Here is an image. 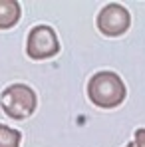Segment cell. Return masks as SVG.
I'll return each mask as SVG.
<instances>
[{
    "label": "cell",
    "instance_id": "6",
    "mask_svg": "<svg viewBox=\"0 0 145 147\" xmlns=\"http://www.w3.org/2000/svg\"><path fill=\"white\" fill-rule=\"evenodd\" d=\"M20 141H22L20 131L0 123V147H20Z\"/></svg>",
    "mask_w": 145,
    "mask_h": 147
},
{
    "label": "cell",
    "instance_id": "2",
    "mask_svg": "<svg viewBox=\"0 0 145 147\" xmlns=\"http://www.w3.org/2000/svg\"><path fill=\"white\" fill-rule=\"evenodd\" d=\"M0 103H2V109L8 117L26 119L36 109V94L32 88H28L24 84H14L2 92Z\"/></svg>",
    "mask_w": 145,
    "mask_h": 147
},
{
    "label": "cell",
    "instance_id": "4",
    "mask_svg": "<svg viewBox=\"0 0 145 147\" xmlns=\"http://www.w3.org/2000/svg\"><path fill=\"white\" fill-rule=\"evenodd\" d=\"M131 16L121 4H107L97 14V28L105 36H121L123 32H127Z\"/></svg>",
    "mask_w": 145,
    "mask_h": 147
},
{
    "label": "cell",
    "instance_id": "5",
    "mask_svg": "<svg viewBox=\"0 0 145 147\" xmlns=\"http://www.w3.org/2000/svg\"><path fill=\"white\" fill-rule=\"evenodd\" d=\"M20 4L14 0H0V28L8 30L20 20Z\"/></svg>",
    "mask_w": 145,
    "mask_h": 147
},
{
    "label": "cell",
    "instance_id": "3",
    "mask_svg": "<svg viewBox=\"0 0 145 147\" xmlns=\"http://www.w3.org/2000/svg\"><path fill=\"white\" fill-rule=\"evenodd\" d=\"M26 52L32 60H46V58L56 56L60 52V42H58L56 32L46 24L32 28L30 34H28Z\"/></svg>",
    "mask_w": 145,
    "mask_h": 147
},
{
    "label": "cell",
    "instance_id": "1",
    "mask_svg": "<svg viewBox=\"0 0 145 147\" xmlns=\"http://www.w3.org/2000/svg\"><path fill=\"white\" fill-rule=\"evenodd\" d=\"M88 96L99 107H115L125 99V84L113 72H97L88 84Z\"/></svg>",
    "mask_w": 145,
    "mask_h": 147
},
{
    "label": "cell",
    "instance_id": "8",
    "mask_svg": "<svg viewBox=\"0 0 145 147\" xmlns=\"http://www.w3.org/2000/svg\"><path fill=\"white\" fill-rule=\"evenodd\" d=\"M125 147H135V143H129V145H125Z\"/></svg>",
    "mask_w": 145,
    "mask_h": 147
},
{
    "label": "cell",
    "instance_id": "7",
    "mask_svg": "<svg viewBox=\"0 0 145 147\" xmlns=\"http://www.w3.org/2000/svg\"><path fill=\"white\" fill-rule=\"evenodd\" d=\"M133 143H135V147H145V127L135 131V141Z\"/></svg>",
    "mask_w": 145,
    "mask_h": 147
}]
</instances>
